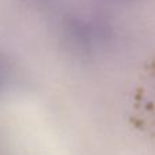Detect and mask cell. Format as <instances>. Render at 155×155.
<instances>
[{
  "label": "cell",
  "mask_w": 155,
  "mask_h": 155,
  "mask_svg": "<svg viewBox=\"0 0 155 155\" xmlns=\"http://www.w3.org/2000/svg\"><path fill=\"white\" fill-rule=\"evenodd\" d=\"M61 35L77 52L95 54L102 51L113 37V28L102 15L92 11H76L62 21Z\"/></svg>",
  "instance_id": "6da1fadb"
},
{
  "label": "cell",
  "mask_w": 155,
  "mask_h": 155,
  "mask_svg": "<svg viewBox=\"0 0 155 155\" xmlns=\"http://www.w3.org/2000/svg\"><path fill=\"white\" fill-rule=\"evenodd\" d=\"M12 78V70L10 63L3 55H0V92H3L10 85Z\"/></svg>",
  "instance_id": "7a4b0ae2"
}]
</instances>
